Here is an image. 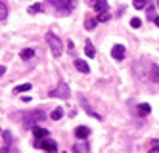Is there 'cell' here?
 <instances>
[{"mask_svg":"<svg viewBox=\"0 0 159 153\" xmlns=\"http://www.w3.org/2000/svg\"><path fill=\"white\" fill-rule=\"evenodd\" d=\"M148 4H150V0H132V6L136 10H144Z\"/></svg>","mask_w":159,"mask_h":153,"instance_id":"cell-16","label":"cell"},{"mask_svg":"<svg viewBox=\"0 0 159 153\" xmlns=\"http://www.w3.org/2000/svg\"><path fill=\"white\" fill-rule=\"evenodd\" d=\"M125 54H127V50H125V46H123V44H115V46L111 48V56L115 57V60H123Z\"/></svg>","mask_w":159,"mask_h":153,"instance_id":"cell-6","label":"cell"},{"mask_svg":"<svg viewBox=\"0 0 159 153\" xmlns=\"http://www.w3.org/2000/svg\"><path fill=\"white\" fill-rule=\"evenodd\" d=\"M33 136L37 140H44V138H48V130L46 128H40V126H33Z\"/></svg>","mask_w":159,"mask_h":153,"instance_id":"cell-8","label":"cell"},{"mask_svg":"<svg viewBox=\"0 0 159 153\" xmlns=\"http://www.w3.org/2000/svg\"><path fill=\"white\" fill-rule=\"evenodd\" d=\"M96 2H98V0H86V4H90V6H94Z\"/></svg>","mask_w":159,"mask_h":153,"instance_id":"cell-30","label":"cell"},{"mask_svg":"<svg viewBox=\"0 0 159 153\" xmlns=\"http://www.w3.org/2000/svg\"><path fill=\"white\" fill-rule=\"evenodd\" d=\"M73 149H75V153H84V151H88V146H86V144H83V146H75Z\"/></svg>","mask_w":159,"mask_h":153,"instance_id":"cell-24","label":"cell"},{"mask_svg":"<svg viewBox=\"0 0 159 153\" xmlns=\"http://www.w3.org/2000/svg\"><path fill=\"white\" fill-rule=\"evenodd\" d=\"M152 79H153V82H159V67L157 65L152 67Z\"/></svg>","mask_w":159,"mask_h":153,"instance_id":"cell-22","label":"cell"},{"mask_svg":"<svg viewBox=\"0 0 159 153\" xmlns=\"http://www.w3.org/2000/svg\"><path fill=\"white\" fill-rule=\"evenodd\" d=\"M148 153H159V149H157V147H152V149L148 151Z\"/></svg>","mask_w":159,"mask_h":153,"instance_id":"cell-31","label":"cell"},{"mask_svg":"<svg viewBox=\"0 0 159 153\" xmlns=\"http://www.w3.org/2000/svg\"><path fill=\"white\" fill-rule=\"evenodd\" d=\"M19 56H21V60H25V61H27V60H31V57L35 56V50H33V48H25Z\"/></svg>","mask_w":159,"mask_h":153,"instance_id":"cell-15","label":"cell"},{"mask_svg":"<svg viewBox=\"0 0 159 153\" xmlns=\"http://www.w3.org/2000/svg\"><path fill=\"white\" fill-rule=\"evenodd\" d=\"M4 73H6V67H4V65H0V77H2Z\"/></svg>","mask_w":159,"mask_h":153,"instance_id":"cell-29","label":"cell"},{"mask_svg":"<svg viewBox=\"0 0 159 153\" xmlns=\"http://www.w3.org/2000/svg\"><path fill=\"white\" fill-rule=\"evenodd\" d=\"M94 10L98 11V14L100 11H107V0H98V2L94 4Z\"/></svg>","mask_w":159,"mask_h":153,"instance_id":"cell-13","label":"cell"},{"mask_svg":"<svg viewBox=\"0 0 159 153\" xmlns=\"http://www.w3.org/2000/svg\"><path fill=\"white\" fill-rule=\"evenodd\" d=\"M61 117H63V109H61V107H56V109L50 113V119H52V121H60Z\"/></svg>","mask_w":159,"mask_h":153,"instance_id":"cell-14","label":"cell"},{"mask_svg":"<svg viewBox=\"0 0 159 153\" xmlns=\"http://www.w3.org/2000/svg\"><path fill=\"white\" fill-rule=\"evenodd\" d=\"M2 136H4V142H6V146H10V144H12V134H10V132H2Z\"/></svg>","mask_w":159,"mask_h":153,"instance_id":"cell-26","label":"cell"},{"mask_svg":"<svg viewBox=\"0 0 159 153\" xmlns=\"http://www.w3.org/2000/svg\"><path fill=\"white\" fill-rule=\"evenodd\" d=\"M67 52H69L71 56H75V44H73V40L67 42Z\"/></svg>","mask_w":159,"mask_h":153,"instance_id":"cell-25","label":"cell"},{"mask_svg":"<svg viewBox=\"0 0 159 153\" xmlns=\"http://www.w3.org/2000/svg\"><path fill=\"white\" fill-rule=\"evenodd\" d=\"M48 2H50L56 10L63 11V14H69V10H71V6H69V2H67V0H48Z\"/></svg>","mask_w":159,"mask_h":153,"instance_id":"cell-5","label":"cell"},{"mask_svg":"<svg viewBox=\"0 0 159 153\" xmlns=\"http://www.w3.org/2000/svg\"><path fill=\"white\" fill-rule=\"evenodd\" d=\"M6 16H8V6L6 2H0V19H6Z\"/></svg>","mask_w":159,"mask_h":153,"instance_id":"cell-20","label":"cell"},{"mask_svg":"<svg viewBox=\"0 0 159 153\" xmlns=\"http://www.w3.org/2000/svg\"><path fill=\"white\" fill-rule=\"evenodd\" d=\"M42 11V4H33L29 6V14H40Z\"/></svg>","mask_w":159,"mask_h":153,"instance_id":"cell-21","label":"cell"},{"mask_svg":"<svg viewBox=\"0 0 159 153\" xmlns=\"http://www.w3.org/2000/svg\"><path fill=\"white\" fill-rule=\"evenodd\" d=\"M67 2H69V6H71V8H73V6H75V4H77V0H67Z\"/></svg>","mask_w":159,"mask_h":153,"instance_id":"cell-32","label":"cell"},{"mask_svg":"<svg viewBox=\"0 0 159 153\" xmlns=\"http://www.w3.org/2000/svg\"><path fill=\"white\" fill-rule=\"evenodd\" d=\"M138 111H140L142 115H150L152 107H150V105H148V103H140V105H138Z\"/></svg>","mask_w":159,"mask_h":153,"instance_id":"cell-19","label":"cell"},{"mask_svg":"<svg viewBox=\"0 0 159 153\" xmlns=\"http://www.w3.org/2000/svg\"><path fill=\"white\" fill-rule=\"evenodd\" d=\"M75 67H77V71H81V73H90V67L84 60H77L75 57Z\"/></svg>","mask_w":159,"mask_h":153,"instance_id":"cell-9","label":"cell"},{"mask_svg":"<svg viewBox=\"0 0 159 153\" xmlns=\"http://www.w3.org/2000/svg\"><path fill=\"white\" fill-rule=\"evenodd\" d=\"M84 54H86L88 57H94V56H96V48L90 44V40H86V44H84Z\"/></svg>","mask_w":159,"mask_h":153,"instance_id":"cell-12","label":"cell"},{"mask_svg":"<svg viewBox=\"0 0 159 153\" xmlns=\"http://www.w3.org/2000/svg\"><path fill=\"white\" fill-rule=\"evenodd\" d=\"M48 96H50V98H61V100H67V98L71 96V90H69V86H67V84H63V82H61V84H58L56 88H52V90L48 92Z\"/></svg>","mask_w":159,"mask_h":153,"instance_id":"cell-2","label":"cell"},{"mask_svg":"<svg viewBox=\"0 0 159 153\" xmlns=\"http://www.w3.org/2000/svg\"><path fill=\"white\" fill-rule=\"evenodd\" d=\"M153 21H155V25L159 27V16H157V17H153Z\"/></svg>","mask_w":159,"mask_h":153,"instance_id":"cell-33","label":"cell"},{"mask_svg":"<svg viewBox=\"0 0 159 153\" xmlns=\"http://www.w3.org/2000/svg\"><path fill=\"white\" fill-rule=\"evenodd\" d=\"M88 134H90V130H88L86 126H77V128H75V136H77L79 140H86Z\"/></svg>","mask_w":159,"mask_h":153,"instance_id":"cell-10","label":"cell"},{"mask_svg":"<svg viewBox=\"0 0 159 153\" xmlns=\"http://www.w3.org/2000/svg\"><path fill=\"white\" fill-rule=\"evenodd\" d=\"M109 17H111V16H109V11H100V14H98V17H96V21H102V23H106Z\"/></svg>","mask_w":159,"mask_h":153,"instance_id":"cell-18","label":"cell"},{"mask_svg":"<svg viewBox=\"0 0 159 153\" xmlns=\"http://www.w3.org/2000/svg\"><path fill=\"white\" fill-rule=\"evenodd\" d=\"M79 100H81V103H83V107L86 109V113H88L90 117H94V119H98V121H102V119H104V117H102L100 113H96V111H94V109H92V107H90V105L86 103V100H84L83 96H79Z\"/></svg>","mask_w":159,"mask_h":153,"instance_id":"cell-7","label":"cell"},{"mask_svg":"<svg viewBox=\"0 0 159 153\" xmlns=\"http://www.w3.org/2000/svg\"><path fill=\"white\" fill-rule=\"evenodd\" d=\"M44 119H46V113H44L42 109H35V111H31V113H29V121H27L25 124L35 126L39 121H44Z\"/></svg>","mask_w":159,"mask_h":153,"instance_id":"cell-3","label":"cell"},{"mask_svg":"<svg viewBox=\"0 0 159 153\" xmlns=\"http://www.w3.org/2000/svg\"><path fill=\"white\" fill-rule=\"evenodd\" d=\"M0 153H10V146H4V147H0Z\"/></svg>","mask_w":159,"mask_h":153,"instance_id":"cell-28","label":"cell"},{"mask_svg":"<svg viewBox=\"0 0 159 153\" xmlns=\"http://www.w3.org/2000/svg\"><path fill=\"white\" fill-rule=\"evenodd\" d=\"M37 147L48 149V153H56V151H58V144L52 142V140H48V138H44V140H37Z\"/></svg>","mask_w":159,"mask_h":153,"instance_id":"cell-4","label":"cell"},{"mask_svg":"<svg viewBox=\"0 0 159 153\" xmlns=\"http://www.w3.org/2000/svg\"><path fill=\"white\" fill-rule=\"evenodd\" d=\"M140 25H142V19H138V17H132V19H130V27H132V29H138Z\"/></svg>","mask_w":159,"mask_h":153,"instance_id":"cell-23","label":"cell"},{"mask_svg":"<svg viewBox=\"0 0 159 153\" xmlns=\"http://www.w3.org/2000/svg\"><path fill=\"white\" fill-rule=\"evenodd\" d=\"M157 8H159V2H157Z\"/></svg>","mask_w":159,"mask_h":153,"instance_id":"cell-34","label":"cell"},{"mask_svg":"<svg viewBox=\"0 0 159 153\" xmlns=\"http://www.w3.org/2000/svg\"><path fill=\"white\" fill-rule=\"evenodd\" d=\"M96 23H98L96 17H90V16H88V17L84 19V29H86V31H92V29L96 27Z\"/></svg>","mask_w":159,"mask_h":153,"instance_id":"cell-11","label":"cell"},{"mask_svg":"<svg viewBox=\"0 0 159 153\" xmlns=\"http://www.w3.org/2000/svg\"><path fill=\"white\" fill-rule=\"evenodd\" d=\"M153 10H155V6H153V4H152L150 8H148V10H146V11H148V17H150L152 21H153Z\"/></svg>","mask_w":159,"mask_h":153,"instance_id":"cell-27","label":"cell"},{"mask_svg":"<svg viewBox=\"0 0 159 153\" xmlns=\"http://www.w3.org/2000/svg\"><path fill=\"white\" fill-rule=\"evenodd\" d=\"M46 42H48V46H50V50H52L54 57H60V56H61V52H63L61 40L56 37L54 33H46Z\"/></svg>","mask_w":159,"mask_h":153,"instance_id":"cell-1","label":"cell"},{"mask_svg":"<svg viewBox=\"0 0 159 153\" xmlns=\"http://www.w3.org/2000/svg\"><path fill=\"white\" fill-rule=\"evenodd\" d=\"M27 90H31V84L29 82H25V84H19V86H16V94H21V92H27Z\"/></svg>","mask_w":159,"mask_h":153,"instance_id":"cell-17","label":"cell"}]
</instances>
